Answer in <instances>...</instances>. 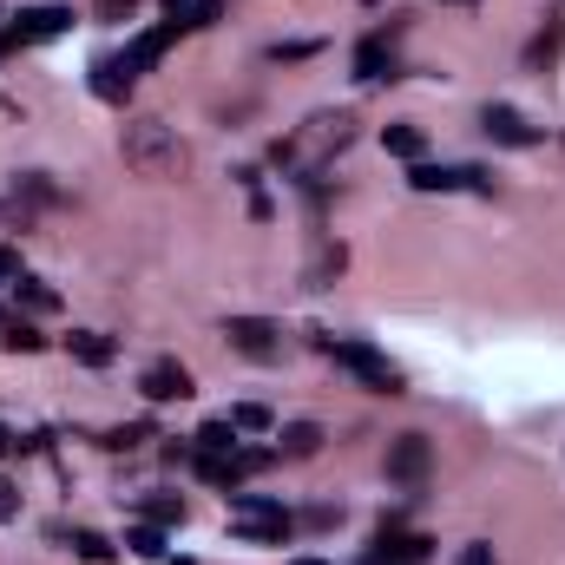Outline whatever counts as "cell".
I'll return each instance as SVG.
<instances>
[{"instance_id": "6da1fadb", "label": "cell", "mask_w": 565, "mask_h": 565, "mask_svg": "<svg viewBox=\"0 0 565 565\" xmlns=\"http://www.w3.org/2000/svg\"><path fill=\"white\" fill-rule=\"evenodd\" d=\"M119 151H126V164L145 171V178H178L184 171V145H178V132L164 119H132Z\"/></svg>"}, {"instance_id": "7a4b0ae2", "label": "cell", "mask_w": 565, "mask_h": 565, "mask_svg": "<svg viewBox=\"0 0 565 565\" xmlns=\"http://www.w3.org/2000/svg\"><path fill=\"white\" fill-rule=\"evenodd\" d=\"M322 355H329L335 369H349L355 382H369L375 395H402V369H395L382 349H369V342H355V335H329Z\"/></svg>"}, {"instance_id": "3957f363", "label": "cell", "mask_w": 565, "mask_h": 565, "mask_svg": "<svg viewBox=\"0 0 565 565\" xmlns=\"http://www.w3.org/2000/svg\"><path fill=\"white\" fill-rule=\"evenodd\" d=\"M408 184L427 191V198H434V191H480V198H493V178H487L480 164H415Z\"/></svg>"}, {"instance_id": "277c9868", "label": "cell", "mask_w": 565, "mask_h": 565, "mask_svg": "<svg viewBox=\"0 0 565 565\" xmlns=\"http://www.w3.org/2000/svg\"><path fill=\"white\" fill-rule=\"evenodd\" d=\"M231 513H237V533L244 540H282L289 533V513L264 493H231Z\"/></svg>"}, {"instance_id": "5b68a950", "label": "cell", "mask_w": 565, "mask_h": 565, "mask_svg": "<svg viewBox=\"0 0 565 565\" xmlns=\"http://www.w3.org/2000/svg\"><path fill=\"white\" fill-rule=\"evenodd\" d=\"M224 335H231V349L250 355V362H277L282 355V329L277 322H264V316H231Z\"/></svg>"}, {"instance_id": "8992f818", "label": "cell", "mask_w": 565, "mask_h": 565, "mask_svg": "<svg viewBox=\"0 0 565 565\" xmlns=\"http://www.w3.org/2000/svg\"><path fill=\"white\" fill-rule=\"evenodd\" d=\"M427 467H434V447H427L422 434H395L388 440V480L395 487H422Z\"/></svg>"}, {"instance_id": "52a82bcc", "label": "cell", "mask_w": 565, "mask_h": 565, "mask_svg": "<svg viewBox=\"0 0 565 565\" xmlns=\"http://www.w3.org/2000/svg\"><path fill=\"white\" fill-rule=\"evenodd\" d=\"M349 139H355V119H349V113H316V119L302 126L296 151H309V158H329V151H342Z\"/></svg>"}, {"instance_id": "ba28073f", "label": "cell", "mask_w": 565, "mask_h": 565, "mask_svg": "<svg viewBox=\"0 0 565 565\" xmlns=\"http://www.w3.org/2000/svg\"><path fill=\"white\" fill-rule=\"evenodd\" d=\"M139 395H145V402H191L198 388H191V369L164 355V362H151V369L139 375Z\"/></svg>"}, {"instance_id": "9c48e42d", "label": "cell", "mask_w": 565, "mask_h": 565, "mask_svg": "<svg viewBox=\"0 0 565 565\" xmlns=\"http://www.w3.org/2000/svg\"><path fill=\"white\" fill-rule=\"evenodd\" d=\"M178 33H184V20H164V26H151V33H139V40H132V46L119 53V66H126L132 79H139V73H151V66L164 60V46H171Z\"/></svg>"}, {"instance_id": "30bf717a", "label": "cell", "mask_w": 565, "mask_h": 565, "mask_svg": "<svg viewBox=\"0 0 565 565\" xmlns=\"http://www.w3.org/2000/svg\"><path fill=\"white\" fill-rule=\"evenodd\" d=\"M480 132H487L493 145H513V151H526V145L546 139V132H540V126H526L513 106H487V113H480Z\"/></svg>"}, {"instance_id": "8fae6325", "label": "cell", "mask_w": 565, "mask_h": 565, "mask_svg": "<svg viewBox=\"0 0 565 565\" xmlns=\"http://www.w3.org/2000/svg\"><path fill=\"white\" fill-rule=\"evenodd\" d=\"M66 26H73V7H26V13L13 20V40L33 46V40H60Z\"/></svg>"}, {"instance_id": "7c38bea8", "label": "cell", "mask_w": 565, "mask_h": 565, "mask_svg": "<svg viewBox=\"0 0 565 565\" xmlns=\"http://www.w3.org/2000/svg\"><path fill=\"white\" fill-rule=\"evenodd\" d=\"M355 79H395V46H388L382 33L355 46Z\"/></svg>"}, {"instance_id": "4fadbf2b", "label": "cell", "mask_w": 565, "mask_h": 565, "mask_svg": "<svg viewBox=\"0 0 565 565\" xmlns=\"http://www.w3.org/2000/svg\"><path fill=\"white\" fill-rule=\"evenodd\" d=\"M93 93H99L106 106H126V93H132V73H126L119 60H93Z\"/></svg>"}, {"instance_id": "5bb4252c", "label": "cell", "mask_w": 565, "mask_h": 565, "mask_svg": "<svg viewBox=\"0 0 565 565\" xmlns=\"http://www.w3.org/2000/svg\"><path fill=\"white\" fill-rule=\"evenodd\" d=\"M66 349H73V362H86V369H106V362L119 355V342H113V335H99V329H79Z\"/></svg>"}, {"instance_id": "9a60e30c", "label": "cell", "mask_w": 565, "mask_h": 565, "mask_svg": "<svg viewBox=\"0 0 565 565\" xmlns=\"http://www.w3.org/2000/svg\"><path fill=\"white\" fill-rule=\"evenodd\" d=\"M277 454H282V460H309V454H322V427H316V422H289V427H282Z\"/></svg>"}, {"instance_id": "2e32d148", "label": "cell", "mask_w": 565, "mask_h": 565, "mask_svg": "<svg viewBox=\"0 0 565 565\" xmlns=\"http://www.w3.org/2000/svg\"><path fill=\"white\" fill-rule=\"evenodd\" d=\"M382 145H388L395 158H408V164H422V151H427L422 126H388V132H382Z\"/></svg>"}, {"instance_id": "e0dca14e", "label": "cell", "mask_w": 565, "mask_h": 565, "mask_svg": "<svg viewBox=\"0 0 565 565\" xmlns=\"http://www.w3.org/2000/svg\"><path fill=\"white\" fill-rule=\"evenodd\" d=\"M191 447H198V454H231V447H237V427L231 422H204L198 434H191Z\"/></svg>"}, {"instance_id": "ac0fdd59", "label": "cell", "mask_w": 565, "mask_h": 565, "mask_svg": "<svg viewBox=\"0 0 565 565\" xmlns=\"http://www.w3.org/2000/svg\"><path fill=\"white\" fill-rule=\"evenodd\" d=\"M231 427H237V434H270V408H264V402H237V408H231Z\"/></svg>"}, {"instance_id": "d6986e66", "label": "cell", "mask_w": 565, "mask_h": 565, "mask_svg": "<svg viewBox=\"0 0 565 565\" xmlns=\"http://www.w3.org/2000/svg\"><path fill=\"white\" fill-rule=\"evenodd\" d=\"M559 40H565V26H559V20H546V33H540V40L526 46V66H546V60L559 53Z\"/></svg>"}, {"instance_id": "ffe728a7", "label": "cell", "mask_w": 565, "mask_h": 565, "mask_svg": "<svg viewBox=\"0 0 565 565\" xmlns=\"http://www.w3.org/2000/svg\"><path fill=\"white\" fill-rule=\"evenodd\" d=\"M73 553L86 565H106L113 559V540H106V533H73Z\"/></svg>"}, {"instance_id": "44dd1931", "label": "cell", "mask_w": 565, "mask_h": 565, "mask_svg": "<svg viewBox=\"0 0 565 565\" xmlns=\"http://www.w3.org/2000/svg\"><path fill=\"white\" fill-rule=\"evenodd\" d=\"M184 20V33H198V26H217L224 20V0H191V13H178Z\"/></svg>"}, {"instance_id": "7402d4cb", "label": "cell", "mask_w": 565, "mask_h": 565, "mask_svg": "<svg viewBox=\"0 0 565 565\" xmlns=\"http://www.w3.org/2000/svg\"><path fill=\"white\" fill-rule=\"evenodd\" d=\"M139 440H151V427H145V422H126V427H113V434H106V447H113V454H126V447H139Z\"/></svg>"}, {"instance_id": "603a6c76", "label": "cell", "mask_w": 565, "mask_h": 565, "mask_svg": "<svg viewBox=\"0 0 565 565\" xmlns=\"http://www.w3.org/2000/svg\"><path fill=\"white\" fill-rule=\"evenodd\" d=\"M20 302H26V309H53L60 296H53V289H46L40 277H20Z\"/></svg>"}, {"instance_id": "cb8c5ba5", "label": "cell", "mask_w": 565, "mask_h": 565, "mask_svg": "<svg viewBox=\"0 0 565 565\" xmlns=\"http://www.w3.org/2000/svg\"><path fill=\"white\" fill-rule=\"evenodd\" d=\"M145 513H151V526H178L184 520V500H145Z\"/></svg>"}, {"instance_id": "d4e9b609", "label": "cell", "mask_w": 565, "mask_h": 565, "mask_svg": "<svg viewBox=\"0 0 565 565\" xmlns=\"http://www.w3.org/2000/svg\"><path fill=\"white\" fill-rule=\"evenodd\" d=\"M126 546H132V553H145V559H164V540H158V526H139Z\"/></svg>"}, {"instance_id": "484cf974", "label": "cell", "mask_w": 565, "mask_h": 565, "mask_svg": "<svg viewBox=\"0 0 565 565\" xmlns=\"http://www.w3.org/2000/svg\"><path fill=\"white\" fill-rule=\"evenodd\" d=\"M7 342H13V349H26V355H33V349H40V329H33V322H7Z\"/></svg>"}, {"instance_id": "4316f807", "label": "cell", "mask_w": 565, "mask_h": 565, "mask_svg": "<svg viewBox=\"0 0 565 565\" xmlns=\"http://www.w3.org/2000/svg\"><path fill=\"white\" fill-rule=\"evenodd\" d=\"M132 7H139V0H93L99 20H132Z\"/></svg>"}, {"instance_id": "83f0119b", "label": "cell", "mask_w": 565, "mask_h": 565, "mask_svg": "<svg viewBox=\"0 0 565 565\" xmlns=\"http://www.w3.org/2000/svg\"><path fill=\"white\" fill-rule=\"evenodd\" d=\"M7 282H20V250L0 244V289H7Z\"/></svg>"}, {"instance_id": "f1b7e54d", "label": "cell", "mask_w": 565, "mask_h": 565, "mask_svg": "<svg viewBox=\"0 0 565 565\" xmlns=\"http://www.w3.org/2000/svg\"><path fill=\"white\" fill-rule=\"evenodd\" d=\"M309 53H316L309 40H289V46H270V60H309Z\"/></svg>"}, {"instance_id": "f546056e", "label": "cell", "mask_w": 565, "mask_h": 565, "mask_svg": "<svg viewBox=\"0 0 565 565\" xmlns=\"http://www.w3.org/2000/svg\"><path fill=\"white\" fill-rule=\"evenodd\" d=\"M13 513H20V493H13V487L0 480V520H13Z\"/></svg>"}, {"instance_id": "4dcf8cb0", "label": "cell", "mask_w": 565, "mask_h": 565, "mask_svg": "<svg viewBox=\"0 0 565 565\" xmlns=\"http://www.w3.org/2000/svg\"><path fill=\"white\" fill-rule=\"evenodd\" d=\"M460 565H493V546H467V553H460Z\"/></svg>"}, {"instance_id": "1f68e13d", "label": "cell", "mask_w": 565, "mask_h": 565, "mask_svg": "<svg viewBox=\"0 0 565 565\" xmlns=\"http://www.w3.org/2000/svg\"><path fill=\"white\" fill-rule=\"evenodd\" d=\"M13 447H20V440H13V434H7V427H0V454H13Z\"/></svg>"}, {"instance_id": "d6a6232c", "label": "cell", "mask_w": 565, "mask_h": 565, "mask_svg": "<svg viewBox=\"0 0 565 565\" xmlns=\"http://www.w3.org/2000/svg\"><path fill=\"white\" fill-rule=\"evenodd\" d=\"M289 565H329V559H289Z\"/></svg>"}, {"instance_id": "836d02e7", "label": "cell", "mask_w": 565, "mask_h": 565, "mask_svg": "<svg viewBox=\"0 0 565 565\" xmlns=\"http://www.w3.org/2000/svg\"><path fill=\"white\" fill-rule=\"evenodd\" d=\"M164 7H171V13H178V0H164Z\"/></svg>"}, {"instance_id": "e575fe53", "label": "cell", "mask_w": 565, "mask_h": 565, "mask_svg": "<svg viewBox=\"0 0 565 565\" xmlns=\"http://www.w3.org/2000/svg\"><path fill=\"white\" fill-rule=\"evenodd\" d=\"M171 565H191V559H171Z\"/></svg>"}]
</instances>
